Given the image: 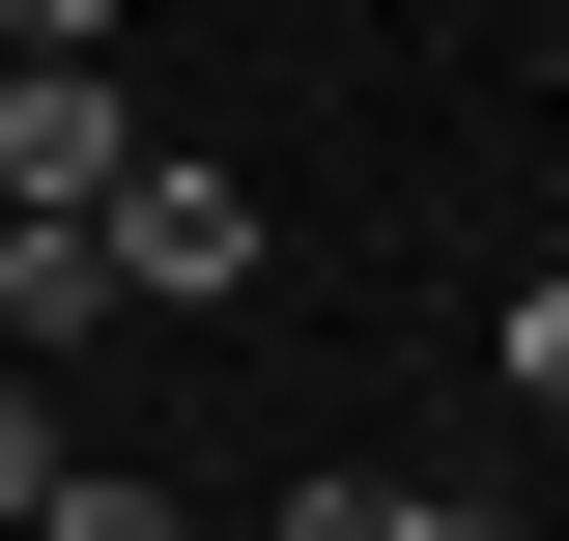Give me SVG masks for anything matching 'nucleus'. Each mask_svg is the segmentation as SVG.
Returning <instances> with one entry per match:
<instances>
[{
	"label": "nucleus",
	"mask_w": 569,
	"mask_h": 541,
	"mask_svg": "<svg viewBox=\"0 0 569 541\" xmlns=\"http://www.w3.org/2000/svg\"><path fill=\"white\" fill-rule=\"evenodd\" d=\"M142 171V115H114V58L86 29H0V228H86Z\"/></svg>",
	"instance_id": "nucleus-1"
},
{
	"label": "nucleus",
	"mask_w": 569,
	"mask_h": 541,
	"mask_svg": "<svg viewBox=\"0 0 569 541\" xmlns=\"http://www.w3.org/2000/svg\"><path fill=\"white\" fill-rule=\"evenodd\" d=\"M86 257H114V314H228V285H257V171H200V142H142L114 200H86Z\"/></svg>",
	"instance_id": "nucleus-2"
},
{
	"label": "nucleus",
	"mask_w": 569,
	"mask_h": 541,
	"mask_svg": "<svg viewBox=\"0 0 569 541\" xmlns=\"http://www.w3.org/2000/svg\"><path fill=\"white\" fill-rule=\"evenodd\" d=\"M58 342H114V257L86 228H0V371H58Z\"/></svg>",
	"instance_id": "nucleus-3"
},
{
	"label": "nucleus",
	"mask_w": 569,
	"mask_h": 541,
	"mask_svg": "<svg viewBox=\"0 0 569 541\" xmlns=\"http://www.w3.org/2000/svg\"><path fill=\"white\" fill-rule=\"evenodd\" d=\"M284 541H485V513H456V484H370V456H342V484H284Z\"/></svg>",
	"instance_id": "nucleus-4"
},
{
	"label": "nucleus",
	"mask_w": 569,
	"mask_h": 541,
	"mask_svg": "<svg viewBox=\"0 0 569 541\" xmlns=\"http://www.w3.org/2000/svg\"><path fill=\"white\" fill-rule=\"evenodd\" d=\"M29 541H171V484H142V456H58V484H29Z\"/></svg>",
	"instance_id": "nucleus-5"
},
{
	"label": "nucleus",
	"mask_w": 569,
	"mask_h": 541,
	"mask_svg": "<svg viewBox=\"0 0 569 541\" xmlns=\"http://www.w3.org/2000/svg\"><path fill=\"white\" fill-rule=\"evenodd\" d=\"M485 371H512V400H569V285H512V314H485Z\"/></svg>",
	"instance_id": "nucleus-6"
},
{
	"label": "nucleus",
	"mask_w": 569,
	"mask_h": 541,
	"mask_svg": "<svg viewBox=\"0 0 569 541\" xmlns=\"http://www.w3.org/2000/svg\"><path fill=\"white\" fill-rule=\"evenodd\" d=\"M29 484H58V400H29V371H0V541H29Z\"/></svg>",
	"instance_id": "nucleus-7"
}]
</instances>
